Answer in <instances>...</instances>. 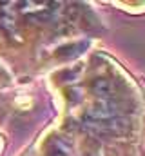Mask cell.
<instances>
[{
    "instance_id": "cell-1",
    "label": "cell",
    "mask_w": 145,
    "mask_h": 156,
    "mask_svg": "<svg viewBox=\"0 0 145 156\" xmlns=\"http://www.w3.org/2000/svg\"><path fill=\"white\" fill-rule=\"evenodd\" d=\"M47 156H71V147L60 140V138H55L49 142V153Z\"/></svg>"
},
{
    "instance_id": "cell-2",
    "label": "cell",
    "mask_w": 145,
    "mask_h": 156,
    "mask_svg": "<svg viewBox=\"0 0 145 156\" xmlns=\"http://www.w3.org/2000/svg\"><path fill=\"white\" fill-rule=\"evenodd\" d=\"M2 149H4V140H2V136H0V154H2Z\"/></svg>"
}]
</instances>
